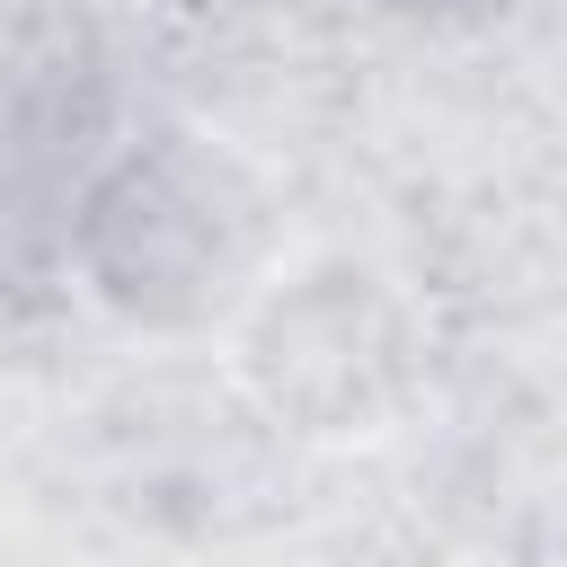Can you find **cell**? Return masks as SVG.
I'll use <instances>...</instances> for the list:
<instances>
[{
    "instance_id": "1",
    "label": "cell",
    "mask_w": 567,
    "mask_h": 567,
    "mask_svg": "<svg viewBox=\"0 0 567 567\" xmlns=\"http://www.w3.org/2000/svg\"><path fill=\"white\" fill-rule=\"evenodd\" d=\"M408 319L399 301L354 266V257H319L301 275H266L257 310H248V381L275 416H292L319 443H354V434H390L408 408Z\"/></svg>"
}]
</instances>
